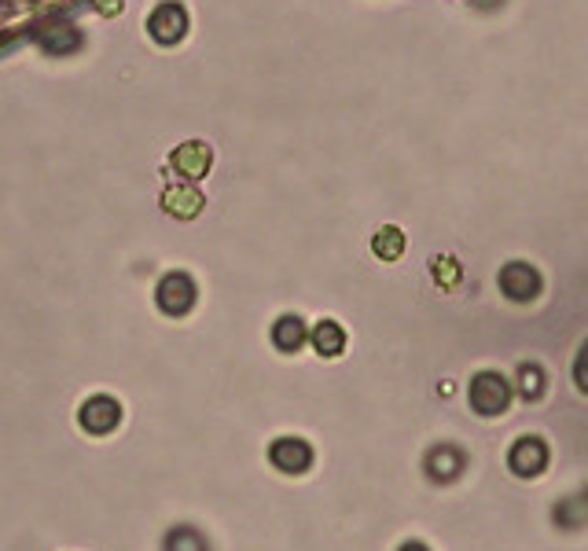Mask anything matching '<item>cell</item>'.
Returning <instances> with one entry per match:
<instances>
[{
	"mask_svg": "<svg viewBox=\"0 0 588 551\" xmlns=\"http://www.w3.org/2000/svg\"><path fill=\"white\" fill-rule=\"evenodd\" d=\"M467 401L482 419H497L511 405V383L500 372H478L467 386Z\"/></svg>",
	"mask_w": 588,
	"mask_h": 551,
	"instance_id": "1",
	"label": "cell"
},
{
	"mask_svg": "<svg viewBox=\"0 0 588 551\" xmlns=\"http://www.w3.org/2000/svg\"><path fill=\"white\" fill-rule=\"evenodd\" d=\"M497 283H500V294H504L508 302H515V305L537 302V298H541V291H544L541 272L533 269L530 261H508V265L500 269Z\"/></svg>",
	"mask_w": 588,
	"mask_h": 551,
	"instance_id": "2",
	"label": "cell"
},
{
	"mask_svg": "<svg viewBox=\"0 0 588 551\" xmlns=\"http://www.w3.org/2000/svg\"><path fill=\"white\" fill-rule=\"evenodd\" d=\"M195 298H199V291H195V280L188 272H170V276H162L159 287H155V302H159V309L166 316L192 313Z\"/></svg>",
	"mask_w": 588,
	"mask_h": 551,
	"instance_id": "3",
	"label": "cell"
},
{
	"mask_svg": "<svg viewBox=\"0 0 588 551\" xmlns=\"http://www.w3.org/2000/svg\"><path fill=\"white\" fill-rule=\"evenodd\" d=\"M147 34L159 45H177L188 34V8L181 0H162L155 12L147 15Z\"/></svg>",
	"mask_w": 588,
	"mask_h": 551,
	"instance_id": "4",
	"label": "cell"
},
{
	"mask_svg": "<svg viewBox=\"0 0 588 551\" xmlns=\"http://www.w3.org/2000/svg\"><path fill=\"white\" fill-rule=\"evenodd\" d=\"M548 460H552L548 445H544L541 438L526 434V438H519L515 445H511L508 471L515 474V478H541V474L548 471Z\"/></svg>",
	"mask_w": 588,
	"mask_h": 551,
	"instance_id": "5",
	"label": "cell"
},
{
	"mask_svg": "<svg viewBox=\"0 0 588 551\" xmlns=\"http://www.w3.org/2000/svg\"><path fill=\"white\" fill-rule=\"evenodd\" d=\"M78 423L89 430V434L103 438V434H111V430L122 423V405H118L114 397H107V394H96V397H89V401L81 405Z\"/></svg>",
	"mask_w": 588,
	"mask_h": 551,
	"instance_id": "6",
	"label": "cell"
},
{
	"mask_svg": "<svg viewBox=\"0 0 588 551\" xmlns=\"http://www.w3.org/2000/svg\"><path fill=\"white\" fill-rule=\"evenodd\" d=\"M269 463L283 474H306L313 467V449L302 438H276L269 445Z\"/></svg>",
	"mask_w": 588,
	"mask_h": 551,
	"instance_id": "7",
	"label": "cell"
},
{
	"mask_svg": "<svg viewBox=\"0 0 588 551\" xmlns=\"http://www.w3.org/2000/svg\"><path fill=\"white\" fill-rule=\"evenodd\" d=\"M170 166L181 173L184 180H199L210 173V166H214V151H210V144H203V140H184L177 151H173Z\"/></svg>",
	"mask_w": 588,
	"mask_h": 551,
	"instance_id": "8",
	"label": "cell"
},
{
	"mask_svg": "<svg viewBox=\"0 0 588 551\" xmlns=\"http://www.w3.org/2000/svg\"><path fill=\"white\" fill-rule=\"evenodd\" d=\"M159 203H162V210H166L170 217H177V221H195V217L203 214L206 199H203V192L195 188L192 180H184V184H173V188H166Z\"/></svg>",
	"mask_w": 588,
	"mask_h": 551,
	"instance_id": "9",
	"label": "cell"
},
{
	"mask_svg": "<svg viewBox=\"0 0 588 551\" xmlns=\"http://www.w3.org/2000/svg\"><path fill=\"white\" fill-rule=\"evenodd\" d=\"M423 467H427V478L430 482H456L460 474H464L467 467V456L456 445H434V449L427 452V460H423Z\"/></svg>",
	"mask_w": 588,
	"mask_h": 551,
	"instance_id": "10",
	"label": "cell"
},
{
	"mask_svg": "<svg viewBox=\"0 0 588 551\" xmlns=\"http://www.w3.org/2000/svg\"><path fill=\"white\" fill-rule=\"evenodd\" d=\"M306 342H309V327H306V320H302V316L287 313V316H280V320L272 324V346L280 349V353H298V349L306 346Z\"/></svg>",
	"mask_w": 588,
	"mask_h": 551,
	"instance_id": "11",
	"label": "cell"
},
{
	"mask_svg": "<svg viewBox=\"0 0 588 551\" xmlns=\"http://www.w3.org/2000/svg\"><path fill=\"white\" fill-rule=\"evenodd\" d=\"M555 526L559 529H581L588 526V489H581V493L566 496V500H559L552 511Z\"/></svg>",
	"mask_w": 588,
	"mask_h": 551,
	"instance_id": "12",
	"label": "cell"
},
{
	"mask_svg": "<svg viewBox=\"0 0 588 551\" xmlns=\"http://www.w3.org/2000/svg\"><path fill=\"white\" fill-rule=\"evenodd\" d=\"M309 342L317 349L320 357H342V349H346V331H342L335 320H320L313 331H309Z\"/></svg>",
	"mask_w": 588,
	"mask_h": 551,
	"instance_id": "13",
	"label": "cell"
},
{
	"mask_svg": "<svg viewBox=\"0 0 588 551\" xmlns=\"http://www.w3.org/2000/svg\"><path fill=\"white\" fill-rule=\"evenodd\" d=\"M405 243H408V239H405V232H401V228H397V225H383L372 236V254L379 261H397L401 254H405Z\"/></svg>",
	"mask_w": 588,
	"mask_h": 551,
	"instance_id": "14",
	"label": "cell"
},
{
	"mask_svg": "<svg viewBox=\"0 0 588 551\" xmlns=\"http://www.w3.org/2000/svg\"><path fill=\"white\" fill-rule=\"evenodd\" d=\"M544 390H548V379H544L541 364H519V397L522 401H541Z\"/></svg>",
	"mask_w": 588,
	"mask_h": 551,
	"instance_id": "15",
	"label": "cell"
},
{
	"mask_svg": "<svg viewBox=\"0 0 588 551\" xmlns=\"http://www.w3.org/2000/svg\"><path fill=\"white\" fill-rule=\"evenodd\" d=\"M430 272H434V283L445 287V291H453L456 283H460V276H464V269H460V261L453 254H438V258L430 261Z\"/></svg>",
	"mask_w": 588,
	"mask_h": 551,
	"instance_id": "16",
	"label": "cell"
},
{
	"mask_svg": "<svg viewBox=\"0 0 588 551\" xmlns=\"http://www.w3.org/2000/svg\"><path fill=\"white\" fill-rule=\"evenodd\" d=\"M166 551H206V540L199 529L177 526V529H170V537H166Z\"/></svg>",
	"mask_w": 588,
	"mask_h": 551,
	"instance_id": "17",
	"label": "cell"
},
{
	"mask_svg": "<svg viewBox=\"0 0 588 551\" xmlns=\"http://www.w3.org/2000/svg\"><path fill=\"white\" fill-rule=\"evenodd\" d=\"M574 383H577V390L588 397V338L581 342V349H577V357H574Z\"/></svg>",
	"mask_w": 588,
	"mask_h": 551,
	"instance_id": "18",
	"label": "cell"
},
{
	"mask_svg": "<svg viewBox=\"0 0 588 551\" xmlns=\"http://www.w3.org/2000/svg\"><path fill=\"white\" fill-rule=\"evenodd\" d=\"M96 4V12H103V15H118L122 12V0H92Z\"/></svg>",
	"mask_w": 588,
	"mask_h": 551,
	"instance_id": "19",
	"label": "cell"
},
{
	"mask_svg": "<svg viewBox=\"0 0 588 551\" xmlns=\"http://www.w3.org/2000/svg\"><path fill=\"white\" fill-rule=\"evenodd\" d=\"M397 551H430L427 544H419V540H408V544H401Z\"/></svg>",
	"mask_w": 588,
	"mask_h": 551,
	"instance_id": "20",
	"label": "cell"
}]
</instances>
